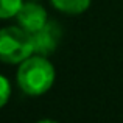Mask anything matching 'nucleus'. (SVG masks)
<instances>
[{
    "label": "nucleus",
    "instance_id": "2",
    "mask_svg": "<svg viewBox=\"0 0 123 123\" xmlns=\"http://www.w3.org/2000/svg\"><path fill=\"white\" fill-rule=\"evenodd\" d=\"M34 55L31 34L24 28L3 27L0 28V61L6 64H20Z\"/></svg>",
    "mask_w": 123,
    "mask_h": 123
},
{
    "label": "nucleus",
    "instance_id": "8",
    "mask_svg": "<svg viewBox=\"0 0 123 123\" xmlns=\"http://www.w3.org/2000/svg\"><path fill=\"white\" fill-rule=\"evenodd\" d=\"M37 123H58V122H55V120H50V118H42V120H39Z\"/></svg>",
    "mask_w": 123,
    "mask_h": 123
},
{
    "label": "nucleus",
    "instance_id": "7",
    "mask_svg": "<svg viewBox=\"0 0 123 123\" xmlns=\"http://www.w3.org/2000/svg\"><path fill=\"white\" fill-rule=\"evenodd\" d=\"M9 97H11V84L5 76L0 75V109L6 106V103L9 101Z\"/></svg>",
    "mask_w": 123,
    "mask_h": 123
},
{
    "label": "nucleus",
    "instance_id": "4",
    "mask_svg": "<svg viewBox=\"0 0 123 123\" xmlns=\"http://www.w3.org/2000/svg\"><path fill=\"white\" fill-rule=\"evenodd\" d=\"M16 19H17L19 27L24 28L25 31H28L30 34L37 31V30H41L48 22L45 8L41 6L37 2H33V0L24 2V5L20 6L17 16H16Z\"/></svg>",
    "mask_w": 123,
    "mask_h": 123
},
{
    "label": "nucleus",
    "instance_id": "3",
    "mask_svg": "<svg viewBox=\"0 0 123 123\" xmlns=\"http://www.w3.org/2000/svg\"><path fill=\"white\" fill-rule=\"evenodd\" d=\"M62 36V30L56 22L48 20L41 30L31 33V41H33L34 53L41 56H48L58 48Z\"/></svg>",
    "mask_w": 123,
    "mask_h": 123
},
{
    "label": "nucleus",
    "instance_id": "5",
    "mask_svg": "<svg viewBox=\"0 0 123 123\" xmlns=\"http://www.w3.org/2000/svg\"><path fill=\"white\" fill-rule=\"evenodd\" d=\"M58 11L69 16H78L87 11L92 0H50Z\"/></svg>",
    "mask_w": 123,
    "mask_h": 123
},
{
    "label": "nucleus",
    "instance_id": "6",
    "mask_svg": "<svg viewBox=\"0 0 123 123\" xmlns=\"http://www.w3.org/2000/svg\"><path fill=\"white\" fill-rule=\"evenodd\" d=\"M24 0H0V19L16 17Z\"/></svg>",
    "mask_w": 123,
    "mask_h": 123
},
{
    "label": "nucleus",
    "instance_id": "1",
    "mask_svg": "<svg viewBox=\"0 0 123 123\" xmlns=\"http://www.w3.org/2000/svg\"><path fill=\"white\" fill-rule=\"evenodd\" d=\"M55 76H56L55 66L47 59V56L34 53L19 64L17 86L25 95L39 97L51 89Z\"/></svg>",
    "mask_w": 123,
    "mask_h": 123
},
{
    "label": "nucleus",
    "instance_id": "9",
    "mask_svg": "<svg viewBox=\"0 0 123 123\" xmlns=\"http://www.w3.org/2000/svg\"><path fill=\"white\" fill-rule=\"evenodd\" d=\"M33 2H39V0H33Z\"/></svg>",
    "mask_w": 123,
    "mask_h": 123
}]
</instances>
